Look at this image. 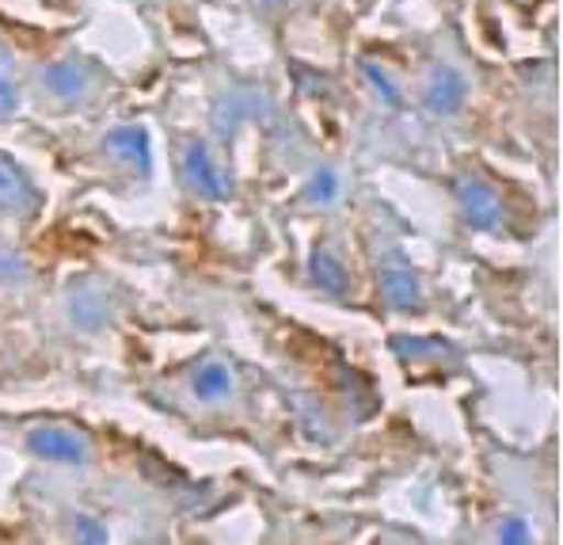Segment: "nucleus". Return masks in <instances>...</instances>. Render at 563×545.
<instances>
[{
    "label": "nucleus",
    "instance_id": "nucleus-1",
    "mask_svg": "<svg viewBox=\"0 0 563 545\" xmlns=\"http://www.w3.org/2000/svg\"><path fill=\"white\" fill-rule=\"evenodd\" d=\"M31 450L54 461H69V466L88 461V439L80 432H69V427H35L31 432Z\"/></svg>",
    "mask_w": 563,
    "mask_h": 545
},
{
    "label": "nucleus",
    "instance_id": "nucleus-2",
    "mask_svg": "<svg viewBox=\"0 0 563 545\" xmlns=\"http://www.w3.org/2000/svg\"><path fill=\"white\" fill-rule=\"evenodd\" d=\"M195 390H198V396H206V401L221 396V393L229 390V370L225 367H206V370H198Z\"/></svg>",
    "mask_w": 563,
    "mask_h": 545
},
{
    "label": "nucleus",
    "instance_id": "nucleus-3",
    "mask_svg": "<svg viewBox=\"0 0 563 545\" xmlns=\"http://www.w3.org/2000/svg\"><path fill=\"white\" fill-rule=\"evenodd\" d=\"M499 545H529V531L521 519H507L499 531Z\"/></svg>",
    "mask_w": 563,
    "mask_h": 545
}]
</instances>
